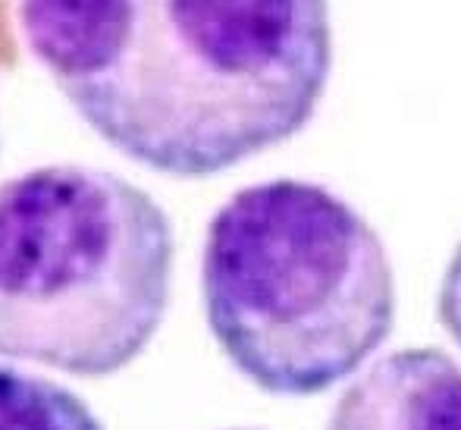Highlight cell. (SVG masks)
I'll return each instance as SVG.
<instances>
[{"label": "cell", "mask_w": 461, "mask_h": 430, "mask_svg": "<svg viewBox=\"0 0 461 430\" xmlns=\"http://www.w3.org/2000/svg\"><path fill=\"white\" fill-rule=\"evenodd\" d=\"M19 25L97 139L179 179L298 135L333 69L330 0H19Z\"/></svg>", "instance_id": "6da1fadb"}, {"label": "cell", "mask_w": 461, "mask_h": 430, "mask_svg": "<svg viewBox=\"0 0 461 430\" xmlns=\"http://www.w3.org/2000/svg\"><path fill=\"white\" fill-rule=\"evenodd\" d=\"M204 317L232 368L270 396H317L389 340L395 277L386 245L317 182L239 188L211 217Z\"/></svg>", "instance_id": "7a4b0ae2"}, {"label": "cell", "mask_w": 461, "mask_h": 430, "mask_svg": "<svg viewBox=\"0 0 461 430\" xmlns=\"http://www.w3.org/2000/svg\"><path fill=\"white\" fill-rule=\"evenodd\" d=\"M176 236L126 176L50 164L0 182V355L110 377L158 336Z\"/></svg>", "instance_id": "3957f363"}, {"label": "cell", "mask_w": 461, "mask_h": 430, "mask_svg": "<svg viewBox=\"0 0 461 430\" xmlns=\"http://www.w3.org/2000/svg\"><path fill=\"white\" fill-rule=\"evenodd\" d=\"M327 430H461V368L437 345L383 355L339 396Z\"/></svg>", "instance_id": "277c9868"}, {"label": "cell", "mask_w": 461, "mask_h": 430, "mask_svg": "<svg viewBox=\"0 0 461 430\" xmlns=\"http://www.w3.org/2000/svg\"><path fill=\"white\" fill-rule=\"evenodd\" d=\"M0 430H104V425L69 387L0 364Z\"/></svg>", "instance_id": "5b68a950"}, {"label": "cell", "mask_w": 461, "mask_h": 430, "mask_svg": "<svg viewBox=\"0 0 461 430\" xmlns=\"http://www.w3.org/2000/svg\"><path fill=\"white\" fill-rule=\"evenodd\" d=\"M439 324L446 327V334L452 336V343L461 349V242L452 252L449 267L443 273V283H439Z\"/></svg>", "instance_id": "8992f818"}]
</instances>
